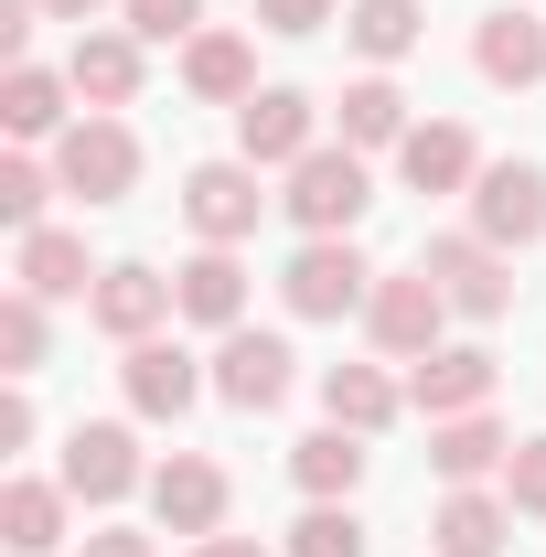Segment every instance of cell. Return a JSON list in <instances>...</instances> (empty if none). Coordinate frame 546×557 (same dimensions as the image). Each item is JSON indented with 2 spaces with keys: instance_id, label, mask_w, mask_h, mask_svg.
<instances>
[{
  "instance_id": "obj_24",
  "label": "cell",
  "mask_w": 546,
  "mask_h": 557,
  "mask_svg": "<svg viewBox=\"0 0 546 557\" xmlns=\"http://www.w3.org/2000/svg\"><path fill=\"white\" fill-rule=\"evenodd\" d=\"M429 461H439V483H482V472H504V461H514V440L493 429V408L429 418Z\"/></svg>"
},
{
  "instance_id": "obj_28",
  "label": "cell",
  "mask_w": 546,
  "mask_h": 557,
  "mask_svg": "<svg viewBox=\"0 0 546 557\" xmlns=\"http://www.w3.org/2000/svg\"><path fill=\"white\" fill-rule=\"evenodd\" d=\"M343 33H353V54L364 65H397V54H418V0H343Z\"/></svg>"
},
{
  "instance_id": "obj_1",
  "label": "cell",
  "mask_w": 546,
  "mask_h": 557,
  "mask_svg": "<svg viewBox=\"0 0 546 557\" xmlns=\"http://www.w3.org/2000/svg\"><path fill=\"white\" fill-rule=\"evenodd\" d=\"M289 225L300 236H353L364 225V205H375V172H364V150H343V139H322L311 161H289Z\"/></svg>"
},
{
  "instance_id": "obj_17",
  "label": "cell",
  "mask_w": 546,
  "mask_h": 557,
  "mask_svg": "<svg viewBox=\"0 0 546 557\" xmlns=\"http://www.w3.org/2000/svg\"><path fill=\"white\" fill-rule=\"evenodd\" d=\"M397 408H408V386H397L386 364H333V375H322V418L353 429V440H386Z\"/></svg>"
},
{
  "instance_id": "obj_37",
  "label": "cell",
  "mask_w": 546,
  "mask_h": 557,
  "mask_svg": "<svg viewBox=\"0 0 546 557\" xmlns=\"http://www.w3.org/2000/svg\"><path fill=\"white\" fill-rule=\"evenodd\" d=\"M194 557H269L258 536H194Z\"/></svg>"
},
{
  "instance_id": "obj_23",
  "label": "cell",
  "mask_w": 546,
  "mask_h": 557,
  "mask_svg": "<svg viewBox=\"0 0 546 557\" xmlns=\"http://www.w3.org/2000/svg\"><path fill=\"white\" fill-rule=\"evenodd\" d=\"M408 86L397 75H353L343 86V150H408Z\"/></svg>"
},
{
  "instance_id": "obj_32",
  "label": "cell",
  "mask_w": 546,
  "mask_h": 557,
  "mask_svg": "<svg viewBox=\"0 0 546 557\" xmlns=\"http://www.w3.org/2000/svg\"><path fill=\"white\" fill-rule=\"evenodd\" d=\"M119 11H129L139 44H194L204 33V0H119Z\"/></svg>"
},
{
  "instance_id": "obj_11",
  "label": "cell",
  "mask_w": 546,
  "mask_h": 557,
  "mask_svg": "<svg viewBox=\"0 0 546 557\" xmlns=\"http://www.w3.org/2000/svg\"><path fill=\"white\" fill-rule=\"evenodd\" d=\"M289 375H300V354L278 344V333H247V322H236V333H225V344H214V397H225V408H278V397H289Z\"/></svg>"
},
{
  "instance_id": "obj_31",
  "label": "cell",
  "mask_w": 546,
  "mask_h": 557,
  "mask_svg": "<svg viewBox=\"0 0 546 557\" xmlns=\"http://www.w3.org/2000/svg\"><path fill=\"white\" fill-rule=\"evenodd\" d=\"M44 344H54L44 300H33V289H11V300H0V364H11V375H33V364H44Z\"/></svg>"
},
{
  "instance_id": "obj_6",
  "label": "cell",
  "mask_w": 546,
  "mask_h": 557,
  "mask_svg": "<svg viewBox=\"0 0 546 557\" xmlns=\"http://www.w3.org/2000/svg\"><path fill=\"white\" fill-rule=\"evenodd\" d=\"M311 150H322V108H311L300 86H258V97L236 108V161L289 172V161H311Z\"/></svg>"
},
{
  "instance_id": "obj_33",
  "label": "cell",
  "mask_w": 546,
  "mask_h": 557,
  "mask_svg": "<svg viewBox=\"0 0 546 557\" xmlns=\"http://www.w3.org/2000/svg\"><path fill=\"white\" fill-rule=\"evenodd\" d=\"M504 504H514V515H546V440H514V461H504Z\"/></svg>"
},
{
  "instance_id": "obj_9",
  "label": "cell",
  "mask_w": 546,
  "mask_h": 557,
  "mask_svg": "<svg viewBox=\"0 0 546 557\" xmlns=\"http://www.w3.org/2000/svg\"><path fill=\"white\" fill-rule=\"evenodd\" d=\"M54 483L75 493V504H119V493H139L150 472H139V440L119 429V418H75L65 429V472Z\"/></svg>"
},
{
  "instance_id": "obj_25",
  "label": "cell",
  "mask_w": 546,
  "mask_h": 557,
  "mask_svg": "<svg viewBox=\"0 0 546 557\" xmlns=\"http://www.w3.org/2000/svg\"><path fill=\"white\" fill-rule=\"evenodd\" d=\"M65 97H75V75L11 65V75H0V129H11V139H65Z\"/></svg>"
},
{
  "instance_id": "obj_13",
  "label": "cell",
  "mask_w": 546,
  "mask_h": 557,
  "mask_svg": "<svg viewBox=\"0 0 546 557\" xmlns=\"http://www.w3.org/2000/svg\"><path fill=\"white\" fill-rule=\"evenodd\" d=\"M408 408H429V418H472V408H493V354H482V344L418 354V364H408Z\"/></svg>"
},
{
  "instance_id": "obj_35",
  "label": "cell",
  "mask_w": 546,
  "mask_h": 557,
  "mask_svg": "<svg viewBox=\"0 0 546 557\" xmlns=\"http://www.w3.org/2000/svg\"><path fill=\"white\" fill-rule=\"evenodd\" d=\"M75 557H161V547H150L139 525H97V536H86V547H75Z\"/></svg>"
},
{
  "instance_id": "obj_27",
  "label": "cell",
  "mask_w": 546,
  "mask_h": 557,
  "mask_svg": "<svg viewBox=\"0 0 546 557\" xmlns=\"http://www.w3.org/2000/svg\"><path fill=\"white\" fill-rule=\"evenodd\" d=\"M289 483L311 493V504H343V493L364 483V440H353V429H333V418H322V429H311V440L289 450Z\"/></svg>"
},
{
  "instance_id": "obj_8",
  "label": "cell",
  "mask_w": 546,
  "mask_h": 557,
  "mask_svg": "<svg viewBox=\"0 0 546 557\" xmlns=\"http://www.w3.org/2000/svg\"><path fill=\"white\" fill-rule=\"evenodd\" d=\"M258 214H269L258 161H204V172L183 183V225H194L204 247H247V236H258Z\"/></svg>"
},
{
  "instance_id": "obj_18",
  "label": "cell",
  "mask_w": 546,
  "mask_h": 557,
  "mask_svg": "<svg viewBox=\"0 0 546 557\" xmlns=\"http://www.w3.org/2000/svg\"><path fill=\"white\" fill-rule=\"evenodd\" d=\"M397 172H408L418 194H472V183H482V150H472L461 119H418L408 150H397Z\"/></svg>"
},
{
  "instance_id": "obj_20",
  "label": "cell",
  "mask_w": 546,
  "mask_h": 557,
  "mask_svg": "<svg viewBox=\"0 0 546 557\" xmlns=\"http://www.w3.org/2000/svg\"><path fill=\"white\" fill-rule=\"evenodd\" d=\"M172 289H183V322H204V333H236V322H247V269H236V247H194V258L172 269Z\"/></svg>"
},
{
  "instance_id": "obj_3",
  "label": "cell",
  "mask_w": 546,
  "mask_h": 557,
  "mask_svg": "<svg viewBox=\"0 0 546 557\" xmlns=\"http://www.w3.org/2000/svg\"><path fill=\"white\" fill-rule=\"evenodd\" d=\"M54 183H65L75 205H119V194L139 183V139H129V119L86 108V119L54 139Z\"/></svg>"
},
{
  "instance_id": "obj_26",
  "label": "cell",
  "mask_w": 546,
  "mask_h": 557,
  "mask_svg": "<svg viewBox=\"0 0 546 557\" xmlns=\"http://www.w3.org/2000/svg\"><path fill=\"white\" fill-rule=\"evenodd\" d=\"M65 504H75L65 483H11L0 493V547L11 557H54L65 547Z\"/></svg>"
},
{
  "instance_id": "obj_4",
  "label": "cell",
  "mask_w": 546,
  "mask_h": 557,
  "mask_svg": "<svg viewBox=\"0 0 546 557\" xmlns=\"http://www.w3.org/2000/svg\"><path fill=\"white\" fill-rule=\"evenodd\" d=\"M278 300H289L300 322H343V311H364V300H375V269H364V247H353V236H311V247L278 269Z\"/></svg>"
},
{
  "instance_id": "obj_12",
  "label": "cell",
  "mask_w": 546,
  "mask_h": 557,
  "mask_svg": "<svg viewBox=\"0 0 546 557\" xmlns=\"http://www.w3.org/2000/svg\"><path fill=\"white\" fill-rule=\"evenodd\" d=\"M150 515H161V536H225V472L204 450H172L150 472Z\"/></svg>"
},
{
  "instance_id": "obj_15",
  "label": "cell",
  "mask_w": 546,
  "mask_h": 557,
  "mask_svg": "<svg viewBox=\"0 0 546 557\" xmlns=\"http://www.w3.org/2000/svg\"><path fill=\"white\" fill-rule=\"evenodd\" d=\"M472 65H482V86H546V22L536 11H482V33H472Z\"/></svg>"
},
{
  "instance_id": "obj_38",
  "label": "cell",
  "mask_w": 546,
  "mask_h": 557,
  "mask_svg": "<svg viewBox=\"0 0 546 557\" xmlns=\"http://www.w3.org/2000/svg\"><path fill=\"white\" fill-rule=\"evenodd\" d=\"M44 11H54V22H86V11H108V0H44Z\"/></svg>"
},
{
  "instance_id": "obj_2",
  "label": "cell",
  "mask_w": 546,
  "mask_h": 557,
  "mask_svg": "<svg viewBox=\"0 0 546 557\" xmlns=\"http://www.w3.org/2000/svg\"><path fill=\"white\" fill-rule=\"evenodd\" d=\"M418 269L439 278V300H450L461 322H504V311H514V258H504L493 236H472V225H461V236H429Z\"/></svg>"
},
{
  "instance_id": "obj_21",
  "label": "cell",
  "mask_w": 546,
  "mask_h": 557,
  "mask_svg": "<svg viewBox=\"0 0 546 557\" xmlns=\"http://www.w3.org/2000/svg\"><path fill=\"white\" fill-rule=\"evenodd\" d=\"M183 86H194L204 108H247V97H258V44H247V33H194V44H183Z\"/></svg>"
},
{
  "instance_id": "obj_5",
  "label": "cell",
  "mask_w": 546,
  "mask_h": 557,
  "mask_svg": "<svg viewBox=\"0 0 546 557\" xmlns=\"http://www.w3.org/2000/svg\"><path fill=\"white\" fill-rule=\"evenodd\" d=\"M439 322H450V300H439V278H429V269H375V300H364L375 354L418 364V354H439Z\"/></svg>"
},
{
  "instance_id": "obj_10",
  "label": "cell",
  "mask_w": 546,
  "mask_h": 557,
  "mask_svg": "<svg viewBox=\"0 0 546 557\" xmlns=\"http://www.w3.org/2000/svg\"><path fill=\"white\" fill-rule=\"evenodd\" d=\"M472 236H493L504 258L546 236V172H536V161H482V183H472Z\"/></svg>"
},
{
  "instance_id": "obj_29",
  "label": "cell",
  "mask_w": 546,
  "mask_h": 557,
  "mask_svg": "<svg viewBox=\"0 0 546 557\" xmlns=\"http://www.w3.org/2000/svg\"><path fill=\"white\" fill-rule=\"evenodd\" d=\"M278 557H364V525H353V504H311L300 525H289V547Z\"/></svg>"
},
{
  "instance_id": "obj_22",
  "label": "cell",
  "mask_w": 546,
  "mask_h": 557,
  "mask_svg": "<svg viewBox=\"0 0 546 557\" xmlns=\"http://www.w3.org/2000/svg\"><path fill=\"white\" fill-rule=\"evenodd\" d=\"M65 75H75V97H86V108H129L150 65H139V33H75Z\"/></svg>"
},
{
  "instance_id": "obj_14",
  "label": "cell",
  "mask_w": 546,
  "mask_h": 557,
  "mask_svg": "<svg viewBox=\"0 0 546 557\" xmlns=\"http://www.w3.org/2000/svg\"><path fill=\"white\" fill-rule=\"evenodd\" d=\"M119 386H129V408H139V418H183V408H194V397L214 386V375H204V364H194L183 344H161V333H150V344H129Z\"/></svg>"
},
{
  "instance_id": "obj_19",
  "label": "cell",
  "mask_w": 546,
  "mask_h": 557,
  "mask_svg": "<svg viewBox=\"0 0 546 557\" xmlns=\"http://www.w3.org/2000/svg\"><path fill=\"white\" fill-rule=\"evenodd\" d=\"M11 278H22L33 300H97V269H86V236H65V225H33V236L11 247Z\"/></svg>"
},
{
  "instance_id": "obj_16",
  "label": "cell",
  "mask_w": 546,
  "mask_h": 557,
  "mask_svg": "<svg viewBox=\"0 0 546 557\" xmlns=\"http://www.w3.org/2000/svg\"><path fill=\"white\" fill-rule=\"evenodd\" d=\"M429 547H439V557H504V547H514V504L482 493V483H450V504L429 515Z\"/></svg>"
},
{
  "instance_id": "obj_7",
  "label": "cell",
  "mask_w": 546,
  "mask_h": 557,
  "mask_svg": "<svg viewBox=\"0 0 546 557\" xmlns=\"http://www.w3.org/2000/svg\"><path fill=\"white\" fill-rule=\"evenodd\" d=\"M172 311H183V289L150 269V258H119V269H97V300H86V322H97L108 344H150Z\"/></svg>"
},
{
  "instance_id": "obj_36",
  "label": "cell",
  "mask_w": 546,
  "mask_h": 557,
  "mask_svg": "<svg viewBox=\"0 0 546 557\" xmlns=\"http://www.w3.org/2000/svg\"><path fill=\"white\" fill-rule=\"evenodd\" d=\"M33 429H44V418H33V397H22V386H11V397H0V450H22Z\"/></svg>"
},
{
  "instance_id": "obj_34",
  "label": "cell",
  "mask_w": 546,
  "mask_h": 557,
  "mask_svg": "<svg viewBox=\"0 0 546 557\" xmlns=\"http://www.w3.org/2000/svg\"><path fill=\"white\" fill-rule=\"evenodd\" d=\"M322 22H343V0H258V33H322Z\"/></svg>"
},
{
  "instance_id": "obj_30",
  "label": "cell",
  "mask_w": 546,
  "mask_h": 557,
  "mask_svg": "<svg viewBox=\"0 0 546 557\" xmlns=\"http://www.w3.org/2000/svg\"><path fill=\"white\" fill-rule=\"evenodd\" d=\"M54 194H65V183H54L44 161H0V225H11V236H33Z\"/></svg>"
}]
</instances>
